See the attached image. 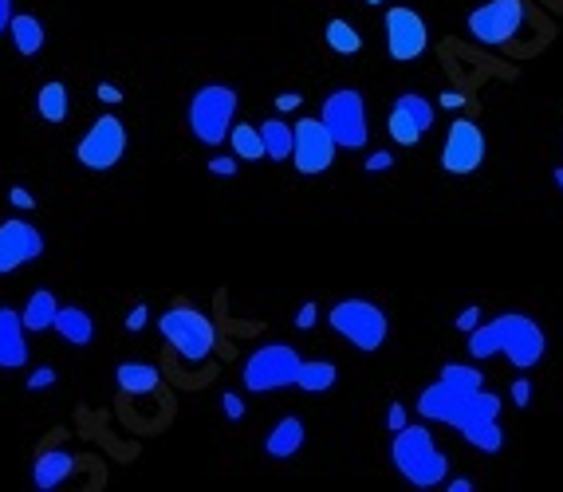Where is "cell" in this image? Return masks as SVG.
<instances>
[{
    "mask_svg": "<svg viewBox=\"0 0 563 492\" xmlns=\"http://www.w3.org/2000/svg\"><path fill=\"white\" fill-rule=\"evenodd\" d=\"M300 103H304V95H300V91H288V95H276L272 107H276V111H296Z\"/></svg>",
    "mask_w": 563,
    "mask_h": 492,
    "instance_id": "obj_40",
    "label": "cell"
},
{
    "mask_svg": "<svg viewBox=\"0 0 563 492\" xmlns=\"http://www.w3.org/2000/svg\"><path fill=\"white\" fill-rule=\"evenodd\" d=\"M438 107H445V111H457V107H465V95H461V91H441Z\"/></svg>",
    "mask_w": 563,
    "mask_h": 492,
    "instance_id": "obj_41",
    "label": "cell"
},
{
    "mask_svg": "<svg viewBox=\"0 0 563 492\" xmlns=\"http://www.w3.org/2000/svg\"><path fill=\"white\" fill-rule=\"evenodd\" d=\"M335 138L327 134V126L319 119H300L292 126V162L304 178H315V174H327L331 162H335Z\"/></svg>",
    "mask_w": 563,
    "mask_h": 492,
    "instance_id": "obj_13",
    "label": "cell"
},
{
    "mask_svg": "<svg viewBox=\"0 0 563 492\" xmlns=\"http://www.w3.org/2000/svg\"><path fill=\"white\" fill-rule=\"evenodd\" d=\"M24 323L20 311L0 308V370H20L28 363V343H24Z\"/></svg>",
    "mask_w": 563,
    "mask_h": 492,
    "instance_id": "obj_16",
    "label": "cell"
},
{
    "mask_svg": "<svg viewBox=\"0 0 563 492\" xmlns=\"http://www.w3.org/2000/svg\"><path fill=\"white\" fill-rule=\"evenodd\" d=\"M158 331H162V339L178 351V359L189 363V367H201V363L213 355V347H217V327H213V319L201 308L186 304V300L162 311Z\"/></svg>",
    "mask_w": 563,
    "mask_h": 492,
    "instance_id": "obj_4",
    "label": "cell"
},
{
    "mask_svg": "<svg viewBox=\"0 0 563 492\" xmlns=\"http://www.w3.org/2000/svg\"><path fill=\"white\" fill-rule=\"evenodd\" d=\"M8 36H12V44H16L20 56H40V52H44V40H48L44 24H40L36 16H28V12H12Z\"/></svg>",
    "mask_w": 563,
    "mask_h": 492,
    "instance_id": "obj_20",
    "label": "cell"
},
{
    "mask_svg": "<svg viewBox=\"0 0 563 492\" xmlns=\"http://www.w3.org/2000/svg\"><path fill=\"white\" fill-rule=\"evenodd\" d=\"M524 20H528L524 0H485V4H477L469 12V32L485 48H504V44H512L520 36Z\"/></svg>",
    "mask_w": 563,
    "mask_h": 492,
    "instance_id": "obj_9",
    "label": "cell"
},
{
    "mask_svg": "<svg viewBox=\"0 0 563 492\" xmlns=\"http://www.w3.org/2000/svg\"><path fill=\"white\" fill-rule=\"evenodd\" d=\"M229 146H233V154H237L241 162H260V158H264V138H260V126L233 123V130H229Z\"/></svg>",
    "mask_w": 563,
    "mask_h": 492,
    "instance_id": "obj_28",
    "label": "cell"
},
{
    "mask_svg": "<svg viewBox=\"0 0 563 492\" xmlns=\"http://www.w3.org/2000/svg\"><path fill=\"white\" fill-rule=\"evenodd\" d=\"M390 461L398 469V477L414 489H438L449 477V457L438 449L430 426H402L390 441Z\"/></svg>",
    "mask_w": 563,
    "mask_h": 492,
    "instance_id": "obj_2",
    "label": "cell"
},
{
    "mask_svg": "<svg viewBox=\"0 0 563 492\" xmlns=\"http://www.w3.org/2000/svg\"><path fill=\"white\" fill-rule=\"evenodd\" d=\"M146 323H150V308H146V304H134V308L126 311V331H130V335H134V331H142V327H146Z\"/></svg>",
    "mask_w": 563,
    "mask_h": 492,
    "instance_id": "obj_31",
    "label": "cell"
},
{
    "mask_svg": "<svg viewBox=\"0 0 563 492\" xmlns=\"http://www.w3.org/2000/svg\"><path fill=\"white\" fill-rule=\"evenodd\" d=\"M367 4H382V0H367Z\"/></svg>",
    "mask_w": 563,
    "mask_h": 492,
    "instance_id": "obj_46",
    "label": "cell"
},
{
    "mask_svg": "<svg viewBox=\"0 0 563 492\" xmlns=\"http://www.w3.org/2000/svg\"><path fill=\"white\" fill-rule=\"evenodd\" d=\"M461 402H465V394H457L453 386H445V382L438 378V382H430V386L418 394V418L441 422V426H453Z\"/></svg>",
    "mask_w": 563,
    "mask_h": 492,
    "instance_id": "obj_15",
    "label": "cell"
},
{
    "mask_svg": "<svg viewBox=\"0 0 563 492\" xmlns=\"http://www.w3.org/2000/svg\"><path fill=\"white\" fill-rule=\"evenodd\" d=\"M300 351L292 343H264L256 347L245 367H241V386L249 394H276V390H288L296 386V374H300Z\"/></svg>",
    "mask_w": 563,
    "mask_h": 492,
    "instance_id": "obj_6",
    "label": "cell"
},
{
    "mask_svg": "<svg viewBox=\"0 0 563 492\" xmlns=\"http://www.w3.org/2000/svg\"><path fill=\"white\" fill-rule=\"evenodd\" d=\"M237 107H241V99H237L233 87H225V83H205V87H197L186 103L189 134H193L201 146H209V150L225 146V142H229V130L237 123Z\"/></svg>",
    "mask_w": 563,
    "mask_h": 492,
    "instance_id": "obj_3",
    "label": "cell"
},
{
    "mask_svg": "<svg viewBox=\"0 0 563 492\" xmlns=\"http://www.w3.org/2000/svg\"><path fill=\"white\" fill-rule=\"evenodd\" d=\"M434 119H438V107H434L426 95L406 91V95L394 99V107H390V115H386V134H390L398 146H418V142L430 134Z\"/></svg>",
    "mask_w": 563,
    "mask_h": 492,
    "instance_id": "obj_12",
    "label": "cell"
},
{
    "mask_svg": "<svg viewBox=\"0 0 563 492\" xmlns=\"http://www.w3.org/2000/svg\"><path fill=\"white\" fill-rule=\"evenodd\" d=\"M158 367H150V363H123V367L115 370V382H119V390L130 394V398H138V394H150V390H158Z\"/></svg>",
    "mask_w": 563,
    "mask_h": 492,
    "instance_id": "obj_23",
    "label": "cell"
},
{
    "mask_svg": "<svg viewBox=\"0 0 563 492\" xmlns=\"http://www.w3.org/2000/svg\"><path fill=\"white\" fill-rule=\"evenodd\" d=\"M52 331L60 335L63 343H71V347H87V343L95 339V319L83 308H71V304H67V308L56 311Z\"/></svg>",
    "mask_w": 563,
    "mask_h": 492,
    "instance_id": "obj_19",
    "label": "cell"
},
{
    "mask_svg": "<svg viewBox=\"0 0 563 492\" xmlns=\"http://www.w3.org/2000/svg\"><path fill=\"white\" fill-rule=\"evenodd\" d=\"M67 107H71L67 83L52 79V83H44V87H40V95H36V111H40V119H44V123H63V119H67Z\"/></svg>",
    "mask_w": 563,
    "mask_h": 492,
    "instance_id": "obj_25",
    "label": "cell"
},
{
    "mask_svg": "<svg viewBox=\"0 0 563 492\" xmlns=\"http://www.w3.org/2000/svg\"><path fill=\"white\" fill-rule=\"evenodd\" d=\"M473 489V481L469 477H457V481H449V492H469Z\"/></svg>",
    "mask_w": 563,
    "mask_h": 492,
    "instance_id": "obj_44",
    "label": "cell"
},
{
    "mask_svg": "<svg viewBox=\"0 0 563 492\" xmlns=\"http://www.w3.org/2000/svg\"><path fill=\"white\" fill-rule=\"evenodd\" d=\"M8 197H12V205H16V209H24V213H28V209H36V197H32L24 185H12V193H8Z\"/></svg>",
    "mask_w": 563,
    "mask_h": 492,
    "instance_id": "obj_38",
    "label": "cell"
},
{
    "mask_svg": "<svg viewBox=\"0 0 563 492\" xmlns=\"http://www.w3.org/2000/svg\"><path fill=\"white\" fill-rule=\"evenodd\" d=\"M382 28H386V52H390L394 63H414L418 56H426V48H430V28H426V20H422L410 4L386 8Z\"/></svg>",
    "mask_w": 563,
    "mask_h": 492,
    "instance_id": "obj_11",
    "label": "cell"
},
{
    "mask_svg": "<svg viewBox=\"0 0 563 492\" xmlns=\"http://www.w3.org/2000/svg\"><path fill=\"white\" fill-rule=\"evenodd\" d=\"M394 166V154L390 150H375V154H367V174H386Z\"/></svg>",
    "mask_w": 563,
    "mask_h": 492,
    "instance_id": "obj_33",
    "label": "cell"
},
{
    "mask_svg": "<svg viewBox=\"0 0 563 492\" xmlns=\"http://www.w3.org/2000/svg\"><path fill=\"white\" fill-rule=\"evenodd\" d=\"M323 40H327V48L335 52V56H359L363 52V36L347 24V20H327V28H323Z\"/></svg>",
    "mask_w": 563,
    "mask_h": 492,
    "instance_id": "obj_27",
    "label": "cell"
},
{
    "mask_svg": "<svg viewBox=\"0 0 563 492\" xmlns=\"http://www.w3.org/2000/svg\"><path fill=\"white\" fill-rule=\"evenodd\" d=\"M402 426H406V406H402V402H390V410H386V430L398 433Z\"/></svg>",
    "mask_w": 563,
    "mask_h": 492,
    "instance_id": "obj_36",
    "label": "cell"
},
{
    "mask_svg": "<svg viewBox=\"0 0 563 492\" xmlns=\"http://www.w3.org/2000/svg\"><path fill=\"white\" fill-rule=\"evenodd\" d=\"M481 319H485V315H481V308L473 304V308H465L461 315H457V331H465V335H469V331H473Z\"/></svg>",
    "mask_w": 563,
    "mask_h": 492,
    "instance_id": "obj_37",
    "label": "cell"
},
{
    "mask_svg": "<svg viewBox=\"0 0 563 492\" xmlns=\"http://www.w3.org/2000/svg\"><path fill=\"white\" fill-rule=\"evenodd\" d=\"M123 154H126V126L119 115H99L95 123L87 126V134L79 138V146H75L79 166L91 170V174L115 170L123 162Z\"/></svg>",
    "mask_w": 563,
    "mask_h": 492,
    "instance_id": "obj_8",
    "label": "cell"
},
{
    "mask_svg": "<svg viewBox=\"0 0 563 492\" xmlns=\"http://www.w3.org/2000/svg\"><path fill=\"white\" fill-rule=\"evenodd\" d=\"M48 386H56V370L52 367H40L28 374V390L36 394V390H48Z\"/></svg>",
    "mask_w": 563,
    "mask_h": 492,
    "instance_id": "obj_32",
    "label": "cell"
},
{
    "mask_svg": "<svg viewBox=\"0 0 563 492\" xmlns=\"http://www.w3.org/2000/svg\"><path fill=\"white\" fill-rule=\"evenodd\" d=\"M304 441H308V430H304V422L296 418V414H284L272 433L264 437V453L272 457V461H288V457H296L300 449H304Z\"/></svg>",
    "mask_w": 563,
    "mask_h": 492,
    "instance_id": "obj_18",
    "label": "cell"
},
{
    "mask_svg": "<svg viewBox=\"0 0 563 492\" xmlns=\"http://www.w3.org/2000/svg\"><path fill=\"white\" fill-rule=\"evenodd\" d=\"M508 390H512V406H520V410H524V406L532 402V382H528V378H516Z\"/></svg>",
    "mask_w": 563,
    "mask_h": 492,
    "instance_id": "obj_34",
    "label": "cell"
},
{
    "mask_svg": "<svg viewBox=\"0 0 563 492\" xmlns=\"http://www.w3.org/2000/svg\"><path fill=\"white\" fill-rule=\"evenodd\" d=\"M552 178H556V185L563 189V166H556V170H552Z\"/></svg>",
    "mask_w": 563,
    "mask_h": 492,
    "instance_id": "obj_45",
    "label": "cell"
},
{
    "mask_svg": "<svg viewBox=\"0 0 563 492\" xmlns=\"http://www.w3.org/2000/svg\"><path fill=\"white\" fill-rule=\"evenodd\" d=\"M56 296L48 292V288H36L32 296H28V304L20 311V323H24V331H32V335H40V331H52V319H56Z\"/></svg>",
    "mask_w": 563,
    "mask_h": 492,
    "instance_id": "obj_21",
    "label": "cell"
},
{
    "mask_svg": "<svg viewBox=\"0 0 563 492\" xmlns=\"http://www.w3.org/2000/svg\"><path fill=\"white\" fill-rule=\"evenodd\" d=\"M221 414H225L229 422H245V398L233 394V390H225V394H221Z\"/></svg>",
    "mask_w": 563,
    "mask_h": 492,
    "instance_id": "obj_30",
    "label": "cell"
},
{
    "mask_svg": "<svg viewBox=\"0 0 563 492\" xmlns=\"http://www.w3.org/2000/svg\"><path fill=\"white\" fill-rule=\"evenodd\" d=\"M209 174H217V178H237V154H233V158H213V162H209Z\"/></svg>",
    "mask_w": 563,
    "mask_h": 492,
    "instance_id": "obj_35",
    "label": "cell"
},
{
    "mask_svg": "<svg viewBox=\"0 0 563 492\" xmlns=\"http://www.w3.org/2000/svg\"><path fill=\"white\" fill-rule=\"evenodd\" d=\"M327 323L339 339H347L359 351H378L390 335V319L386 311L371 304V300H339L327 311Z\"/></svg>",
    "mask_w": 563,
    "mask_h": 492,
    "instance_id": "obj_7",
    "label": "cell"
},
{
    "mask_svg": "<svg viewBox=\"0 0 563 492\" xmlns=\"http://www.w3.org/2000/svg\"><path fill=\"white\" fill-rule=\"evenodd\" d=\"M457 433L477 449V453H501L504 445V433L497 418H477V422H461Z\"/></svg>",
    "mask_w": 563,
    "mask_h": 492,
    "instance_id": "obj_22",
    "label": "cell"
},
{
    "mask_svg": "<svg viewBox=\"0 0 563 492\" xmlns=\"http://www.w3.org/2000/svg\"><path fill=\"white\" fill-rule=\"evenodd\" d=\"M335 378H339V370L335 363H327V359H304L300 363V374H296V390H304V394H327L331 386H335Z\"/></svg>",
    "mask_w": 563,
    "mask_h": 492,
    "instance_id": "obj_24",
    "label": "cell"
},
{
    "mask_svg": "<svg viewBox=\"0 0 563 492\" xmlns=\"http://www.w3.org/2000/svg\"><path fill=\"white\" fill-rule=\"evenodd\" d=\"M99 99H103V103H123V91L111 87V83H99Z\"/></svg>",
    "mask_w": 563,
    "mask_h": 492,
    "instance_id": "obj_42",
    "label": "cell"
},
{
    "mask_svg": "<svg viewBox=\"0 0 563 492\" xmlns=\"http://www.w3.org/2000/svg\"><path fill=\"white\" fill-rule=\"evenodd\" d=\"M489 154V142H485V130L473 123V119H453L445 130V142H441V170L453 174V178H465V174H477L481 162Z\"/></svg>",
    "mask_w": 563,
    "mask_h": 492,
    "instance_id": "obj_10",
    "label": "cell"
},
{
    "mask_svg": "<svg viewBox=\"0 0 563 492\" xmlns=\"http://www.w3.org/2000/svg\"><path fill=\"white\" fill-rule=\"evenodd\" d=\"M44 248H48L44 245V233H40L32 221H24V217L4 221V225H0V276L24 268V264H32V260H40Z\"/></svg>",
    "mask_w": 563,
    "mask_h": 492,
    "instance_id": "obj_14",
    "label": "cell"
},
{
    "mask_svg": "<svg viewBox=\"0 0 563 492\" xmlns=\"http://www.w3.org/2000/svg\"><path fill=\"white\" fill-rule=\"evenodd\" d=\"M8 20H12V0H0V32L8 28Z\"/></svg>",
    "mask_w": 563,
    "mask_h": 492,
    "instance_id": "obj_43",
    "label": "cell"
},
{
    "mask_svg": "<svg viewBox=\"0 0 563 492\" xmlns=\"http://www.w3.org/2000/svg\"><path fill=\"white\" fill-rule=\"evenodd\" d=\"M75 473V457L60 449V445H52V449H44L40 457H36V465H32V485L40 492H52L60 489L63 481Z\"/></svg>",
    "mask_w": 563,
    "mask_h": 492,
    "instance_id": "obj_17",
    "label": "cell"
},
{
    "mask_svg": "<svg viewBox=\"0 0 563 492\" xmlns=\"http://www.w3.org/2000/svg\"><path fill=\"white\" fill-rule=\"evenodd\" d=\"M260 138H264V158H272V162L292 158V126L288 123H280V119L260 123Z\"/></svg>",
    "mask_w": 563,
    "mask_h": 492,
    "instance_id": "obj_26",
    "label": "cell"
},
{
    "mask_svg": "<svg viewBox=\"0 0 563 492\" xmlns=\"http://www.w3.org/2000/svg\"><path fill=\"white\" fill-rule=\"evenodd\" d=\"M469 355L473 359L504 355L516 370H532L540 367V359L548 355V335L528 311H504L489 323L481 319L469 331Z\"/></svg>",
    "mask_w": 563,
    "mask_h": 492,
    "instance_id": "obj_1",
    "label": "cell"
},
{
    "mask_svg": "<svg viewBox=\"0 0 563 492\" xmlns=\"http://www.w3.org/2000/svg\"><path fill=\"white\" fill-rule=\"evenodd\" d=\"M315 315H319V308H315V304H304V308L296 311V327H300V331H312Z\"/></svg>",
    "mask_w": 563,
    "mask_h": 492,
    "instance_id": "obj_39",
    "label": "cell"
},
{
    "mask_svg": "<svg viewBox=\"0 0 563 492\" xmlns=\"http://www.w3.org/2000/svg\"><path fill=\"white\" fill-rule=\"evenodd\" d=\"M319 123L335 138L339 150H367L371 142V123H367V99L355 87H339L323 99Z\"/></svg>",
    "mask_w": 563,
    "mask_h": 492,
    "instance_id": "obj_5",
    "label": "cell"
},
{
    "mask_svg": "<svg viewBox=\"0 0 563 492\" xmlns=\"http://www.w3.org/2000/svg\"><path fill=\"white\" fill-rule=\"evenodd\" d=\"M438 378L445 382V386H453L457 394H477V390L485 386L481 367H465V363H449V367H441Z\"/></svg>",
    "mask_w": 563,
    "mask_h": 492,
    "instance_id": "obj_29",
    "label": "cell"
}]
</instances>
